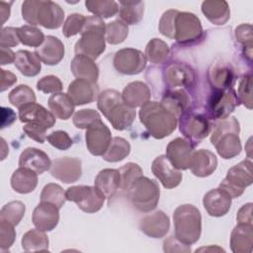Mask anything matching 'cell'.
<instances>
[{
  "label": "cell",
  "instance_id": "53",
  "mask_svg": "<svg viewBox=\"0 0 253 253\" xmlns=\"http://www.w3.org/2000/svg\"><path fill=\"white\" fill-rule=\"evenodd\" d=\"M49 144L59 150H66L73 144L72 138L64 130H55L49 133L46 137Z\"/></svg>",
  "mask_w": 253,
  "mask_h": 253
},
{
  "label": "cell",
  "instance_id": "24",
  "mask_svg": "<svg viewBox=\"0 0 253 253\" xmlns=\"http://www.w3.org/2000/svg\"><path fill=\"white\" fill-rule=\"evenodd\" d=\"M51 161L48 155L36 147L26 148L19 157V166L28 168L38 175L42 174L51 167Z\"/></svg>",
  "mask_w": 253,
  "mask_h": 253
},
{
  "label": "cell",
  "instance_id": "58",
  "mask_svg": "<svg viewBox=\"0 0 253 253\" xmlns=\"http://www.w3.org/2000/svg\"><path fill=\"white\" fill-rule=\"evenodd\" d=\"M163 250L165 252L173 253V252H191V245H187L178 240L175 235L169 236L163 242Z\"/></svg>",
  "mask_w": 253,
  "mask_h": 253
},
{
  "label": "cell",
  "instance_id": "61",
  "mask_svg": "<svg viewBox=\"0 0 253 253\" xmlns=\"http://www.w3.org/2000/svg\"><path fill=\"white\" fill-rule=\"evenodd\" d=\"M1 116H2V123L1 127L4 128L6 126H9L16 121V114L15 112L10 108H1Z\"/></svg>",
  "mask_w": 253,
  "mask_h": 253
},
{
  "label": "cell",
  "instance_id": "31",
  "mask_svg": "<svg viewBox=\"0 0 253 253\" xmlns=\"http://www.w3.org/2000/svg\"><path fill=\"white\" fill-rule=\"evenodd\" d=\"M70 69L74 77L77 79H87L92 82H97L99 77V68L93 59L76 54L70 63Z\"/></svg>",
  "mask_w": 253,
  "mask_h": 253
},
{
  "label": "cell",
  "instance_id": "62",
  "mask_svg": "<svg viewBox=\"0 0 253 253\" xmlns=\"http://www.w3.org/2000/svg\"><path fill=\"white\" fill-rule=\"evenodd\" d=\"M1 56H0V63L2 65L10 64L15 61V52H13L10 48L7 47H1Z\"/></svg>",
  "mask_w": 253,
  "mask_h": 253
},
{
  "label": "cell",
  "instance_id": "46",
  "mask_svg": "<svg viewBox=\"0 0 253 253\" xmlns=\"http://www.w3.org/2000/svg\"><path fill=\"white\" fill-rule=\"evenodd\" d=\"M66 197L63 189L54 183L46 184L41 193V202L49 203L61 209L65 204Z\"/></svg>",
  "mask_w": 253,
  "mask_h": 253
},
{
  "label": "cell",
  "instance_id": "7",
  "mask_svg": "<svg viewBox=\"0 0 253 253\" xmlns=\"http://www.w3.org/2000/svg\"><path fill=\"white\" fill-rule=\"evenodd\" d=\"M126 192L131 205L142 212L153 211L159 202L160 189L158 183L143 175L137 178Z\"/></svg>",
  "mask_w": 253,
  "mask_h": 253
},
{
  "label": "cell",
  "instance_id": "60",
  "mask_svg": "<svg viewBox=\"0 0 253 253\" xmlns=\"http://www.w3.org/2000/svg\"><path fill=\"white\" fill-rule=\"evenodd\" d=\"M0 91L4 92L8 88H10L12 85H14L17 82V76L12 73L11 71L5 70V69H0Z\"/></svg>",
  "mask_w": 253,
  "mask_h": 253
},
{
  "label": "cell",
  "instance_id": "35",
  "mask_svg": "<svg viewBox=\"0 0 253 253\" xmlns=\"http://www.w3.org/2000/svg\"><path fill=\"white\" fill-rule=\"evenodd\" d=\"M42 61L38 58L35 52L20 49L15 54L14 64L17 69L25 76L33 77L38 75L42 69Z\"/></svg>",
  "mask_w": 253,
  "mask_h": 253
},
{
  "label": "cell",
  "instance_id": "50",
  "mask_svg": "<svg viewBox=\"0 0 253 253\" xmlns=\"http://www.w3.org/2000/svg\"><path fill=\"white\" fill-rule=\"evenodd\" d=\"M98 120H101V116L97 111L93 109H82L74 114L72 121L77 128L87 129Z\"/></svg>",
  "mask_w": 253,
  "mask_h": 253
},
{
  "label": "cell",
  "instance_id": "11",
  "mask_svg": "<svg viewBox=\"0 0 253 253\" xmlns=\"http://www.w3.org/2000/svg\"><path fill=\"white\" fill-rule=\"evenodd\" d=\"M67 201L74 202L77 207L87 212L93 213L100 211L104 205L106 197L95 186H72L65 191Z\"/></svg>",
  "mask_w": 253,
  "mask_h": 253
},
{
  "label": "cell",
  "instance_id": "59",
  "mask_svg": "<svg viewBox=\"0 0 253 253\" xmlns=\"http://www.w3.org/2000/svg\"><path fill=\"white\" fill-rule=\"evenodd\" d=\"M252 203H247L239 209L236 214V219L238 223L252 224Z\"/></svg>",
  "mask_w": 253,
  "mask_h": 253
},
{
  "label": "cell",
  "instance_id": "25",
  "mask_svg": "<svg viewBox=\"0 0 253 253\" xmlns=\"http://www.w3.org/2000/svg\"><path fill=\"white\" fill-rule=\"evenodd\" d=\"M19 119L22 123H37L44 126L46 128L52 127L55 124L54 115L36 102L19 109Z\"/></svg>",
  "mask_w": 253,
  "mask_h": 253
},
{
  "label": "cell",
  "instance_id": "36",
  "mask_svg": "<svg viewBox=\"0 0 253 253\" xmlns=\"http://www.w3.org/2000/svg\"><path fill=\"white\" fill-rule=\"evenodd\" d=\"M48 107L55 118L68 120L74 113L75 105L65 93L59 92L52 94L48 99Z\"/></svg>",
  "mask_w": 253,
  "mask_h": 253
},
{
  "label": "cell",
  "instance_id": "63",
  "mask_svg": "<svg viewBox=\"0 0 253 253\" xmlns=\"http://www.w3.org/2000/svg\"><path fill=\"white\" fill-rule=\"evenodd\" d=\"M0 14H1V25H3L6 20L10 17V4L1 1L0 2Z\"/></svg>",
  "mask_w": 253,
  "mask_h": 253
},
{
  "label": "cell",
  "instance_id": "57",
  "mask_svg": "<svg viewBox=\"0 0 253 253\" xmlns=\"http://www.w3.org/2000/svg\"><path fill=\"white\" fill-rule=\"evenodd\" d=\"M235 38L239 43L246 46H253L252 26L250 24H241L235 29Z\"/></svg>",
  "mask_w": 253,
  "mask_h": 253
},
{
  "label": "cell",
  "instance_id": "28",
  "mask_svg": "<svg viewBox=\"0 0 253 253\" xmlns=\"http://www.w3.org/2000/svg\"><path fill=\"white\" fill-rule=\"evenodd\" d=\"M230 248L234 253H251L253 250V226L238 223L231 231Z\"/></svg>",
  "mask_w": 253,
  "mask_h": 253
},
{
  "label": "cell",
  "instance_id": "5",
  "mask_svg": "<svg viewBox=\"0 0 253 253\" xmlns=\"http://www.w3.org/2000/svg\"><path fill=\"white\" fill-rule=\"evenodd\" d=\"M106 24L97 16L86 17L81 38L75 43L76 54L85 55L93 60L97 59L106 48Z\"/></svg>",
  "mask_w": 253,
  "mask_h": 253
},
{
  "label": "cell",
  "instance_id": "3",
  "mask_svg": "<svg viewBox=\"0 0 253 253\" xmlns=\"http://www.w3.org/2000/svg\"><path fill=\"white\" fill-rule=\"evenodd\" d=\"M239 131L240 126L234 117L219 120L213 126L211 142L222 158L230 159L241 152Z\"/></svg>",
  "mask_w": 253,
  "mask_h": 253
},
{
  "label": "cell",
  "instance_id": "12",
  "mask_svg": "<svg viewBox=\"0 0 253 253\" xmlns=\"http://www.w3.org/2000/svg\"><path fill=\"white\" fill-rule=\"evenodd\" d=\"M239 104L236 92L233 88L224 90L213 89L208 99V117L218 121L226 119Z\"/></svg>",
  "mask_w": 253,
  "mask_h": 253
},
{
  "label": "cell",
  "instance_id": "10",
  "mask_svg": "<svg viewBox=\"0 0 253 253\" xmlns=\"http://www.w3.org/2000/svg\"><path fill=\"white\" fill-rule=\"evenodd\" d=\"M203 36L200 19L193 13L177 11L174 20L173 39L180 44H191Z\"/></svg>",
  "mask_w": 253,
  "mask_h": 253
},
{
  "label": "cell",
  "instance_id": "2",
  "mask_svg": "<svg viewBox=\"0 0 253 253\" xmlns=\"http://www.w3.org/2000/svg\"><path fill=\"white\" fill-rule=\"evenodd\" d=\"M138 116L140 123L150 135L157 139L170 135L176 129L178 124L177 118L166 111L158 102L148 101L142 105Z\"/></svg>",
  "mask_w": 253,
  "mask_h": 253
},
{
  "label": "cell",
  "instance_id": "41",
  "mask_svg": "<svg viewBox=\"0 0 253 253\" xmlns=\"http://www.w3.org/2000/svg\"><path fill=\"white\" fill-rule=\"evenodd\" d=\"M87 10L100 18H110L119 12V4L113 0H87Z\"/></svg>",
  "mask_w": 253,
  "mask_h": 253
},
{
  "label": "cell",
  "instance_id": "32",
  "mask_svg": "<svg viewBox=\"0 0 253 253\" xmlns=\"http://www.w3.org/2000/svg\"><path fill=\"white\" fill-rule=\"evenodd\" d=\"M202 12L213 25H224L230 18V9L226 1L209 0L202 3Z\"/></svg>",
  "mask_w": 253,
  "mask_h": 253
},
{
  "label": "cell",
  "instance_id": "48",
  "mask_svg": "<svg viewBox=\"0 0 253 253\" xmlns=\"http://www.w3.org/2000/svg\"><path fill=\"white\" fill-rule=\"evenodd\" d=\"M86 22V17L82 14H70L63 23L62 34L65 38H70L77 34H81Z\"/></svg>",
  "mask_w": 253,
  "mask_h": 253
},
{
  "label": "cell",
  "instance_id": "6",
  "mask_svg": "<svg viewBox=\"0 0 253 253\" xmlns=\"http://www.w3.org/2000/svg\"><path fill=\"white\" fill-rule=\"evenodd\" d=\"M175 237L182 243L192 245L196 243L202 233V215L193 205L179 206L173 213Z\"/></svg>",
  "mask_w": 253,
  "mask_h": 253
},
{
  "label": "cell",
  "instance_id": "47",
  "mask_svg": "<svg viewBox=\"0 0 253 253\" xmlns=\"http://www.w3.org/2000/svg\"><path fill=\"white\" fill-rule=\"evenodd\" d=\"M120 176H121V186L120 189L122 191H127L131 184L140 176H142L143 172L140 166L136 163L128 162L123 165L120 169Z\"/></svg>",
  "mask_w": 253,
  "mask_h": 253
},
{
  "label": "cell",
  "instance_id": "18",
  "mask_svg": "<svg viewBox=\"0 0 253 253\" xmlns=\"http://www.w3.org/2000/svg\"><path fill=\"white\" fill-rule=\"evenodd\" d=\"M151 171L166 189H173L182 181V173L170 163L166 155H160L153 160Z\"/></svg>",
  "mask_w": 253,
  "mask_h": 253
},
{
  "label": "cell",
  "instance_id": "8",
  "mask_svg": "<svg viewBox=\"0 0 253 253\" xmlns=\"http://www.w3.org/2000/svg\"><path fill=\"white\" fill-rule=\"evenodd\" d=\"M252 182V162L245 159L227 171L225 178L219 184V188L227 193L231 199H235L240 197L245 188L250 186Z\"/></svg>",
  "mask_w": 253,
  "mask_h": 253
},
{
  "label": "cell",
  "instance_id": "20",
  "mask_svg": "<svg viewBox=\"0 0 253 253\" xmlns=\"http://www.w3.org/2000/svg\"><path fill=\"white\" fill-rule=\"evenodd\" d=\"M59 210L56 206L41 202L34 210L32 221L36 228L42 231H51L58 223Z\"/></svg>",
  "mask_w": 253,
  "mask_h": 253
},
{
  "label": "cell",
  "instance_id": "52",
  "mask_svg": "<svg viewBox=\"0 0 253 253\" xmlns=\"http://www.w3.org/2000/svg\"><path fill=\"white\" fill-rule=\"evenodd\" d=\"M16 238L14 225L4 220H0V249L1 251L9 250Z\"/></svg>",
  "mask_w": 253,
  "mask_h": 253
},
{
  "label": "cell",
  "instance_id": "40",
  "mask_svg": "<svg viewBox=\"0 0 253 253\" xmlns=\"http://www.w3.org/2000/svg\"><path fill=\"white\" fill-rule=\"evenodd\" d=\"M170 53L168 44L160 39H152L145 46L144 55L146 60L151 63H162L166 60Z\"/></svg>",
  "mask_w": 253,
  "mask_h": 253
},
{
  "label": "cell",
  "instance_id": "43",
  "mask_svg": "<svg viewBox=\"0 0 253 253\" xmlns=\"http://www.w3.org/2000/svg\"><path fill=\"white\" fill-rule=\"evenodd\" d=\"M8 98H9V102L18 109H21L22 107L28 104L36 102L35 92L31 87L25 84H21L15 87L9 93Z\"/></svg>",
  "mask_w": 253,
  "mask_h": 253
},
{
  "label": "cell",
  "instance_id": "39",
  "mask_svg": "<svg viewBox=\"0 0 253 253\" xmlns=\"http://www.w3.org/2000/svg\"><path fill=\"white\" fill-rule=\"evenodd\" d=\"M130 152V144L129 142L120 136H115L112 138V141L106 150V152L102 155L103 159L108 162H119L124 160Z\"/></svg>",
  "mask_w": 253,
  "mask_h": 253
},
{
  "label": "cell",
  "instance_id": "54",
  "mask_svg": "<svg viewBox=\"0 0 253 253\" xmlns=\"http://www.w3.org/2000/svg\"><path fill=\"white\" fill-rule=\"evenodd\" d=\"M178 10H167L166 12H164L160 18L159 21V32L160 34H162L163 36L173 39V29H174V20H175V16Z\"/></svg>",
  "mask_w": 253,
  "mask_h": 253
},
{
  "label": "cell",
  "instance_id": "44",
  "mask_svg": "<svg viewBox=\"0 0 253 253\" xmlns=\"http://www.w3.org/2000/svg\"><path fill=\"white\" fill-rule=\"evenodd\" d=\"M18 35L20 39V42L24 45L39 47L44 42L43 33L35 26L25 25L18 28Z\"/></svg>",
  "mask_w": 253,
  "mask_h": 253
},
{
  "label": "cell",
  "instance_id": "30",
  "mask_svg": "<svg viewBox=\"0 0 253 253\" xmlns=\"http://www.w3.org/2000/svg\"><path fill=\"white\" fill-rule=\"evenodd\" d=\"M94 186L103 193L107 199H111L117 193L121 186V176L119 169H103L94 181Z\"/></svg>",
  "mask_w": 253,
  "mask_h": 253
},
{
  "label": "cell",
  "instance_id": "64",
  "mask_svg": "<svg viewBox=\"0 0 253 253\" xmlns=\"http://www.w3.org/2000/svg\"><path fill=\"white\" fill-rule=\"evenodd\" d=\"M198 251H223L224 252V250L223 249H221V248H219V247H217V246H209V247H202V248H200V249H197L196 250V252H198Z\"/></svg>",
  "mask_w": 253,
  "mask_h": 253
},
{
  "label": "cell",
  "instance_id": "38",
  "mask_svg": "<svg viewBox=\"0 0 253 253\" xmlns=\"http://www.w3.org/2000/svg\"><path fill=\"white\" fill-rule=\"evenodd\" d=\"M22 248L27 252L35 251H47L48 250V238L44 231L36 229H30L22 237Z\"/></svg>",
  "mask_w": 253,
  "mask_h": 253
},
{
  "label": "cell",
  "instance_id": "33",
  "mask_svg": "<svg viewBox=\"0 0 253 253\" xmlns=\"http://www.w3.org/2000/svg\"><path fill=\"white\" fill-rule=\"evenodd\" d=\"M211 86L213 89L233 88L235 82V73L231 66L226 64H216L212 66L208 73Z\"/></svg>",
  "mask_w": 253,
  "mask_h": 253
},
{
  "label": "cell",
  "instance_id": "45",
  "mask_svg": "<svg viewBox=\"0 0 253 253\" xmlns=\"http://www.w3.org/2000/svg\"><path fill=\"white\" fill-rule=\"evenodd\" d=\"M128 35V27L121 20L113 21L106 25L105 40L110 44H119L125 42Z\"/></svg>",
  "mask_w": 253,
  "mask_h": 253
},
{
  "label": "cell",
  "instance_id": "29",
  "mask_svg": "<svg viewBox=\"0 0 253 253\" xmlns=\"http://www.w3.org/2000/svg\"><path fill=\"white\" fill-rule=\"evenodd\" d=\"M122 97L127 106L135 109L136 107H141L150 100L151 92L145 83L141 81H133L125 87Z\"/></svg>",
  "mask_w": 253,
  "mask_h": 253
},
{
  "label": "cell",
  "instance_id": "51",
  "mask_svg": "<svg viewBox=\"0 0 253 253\" xmlns=\"http://www.w3.org/2000/svg\"><path fill=\"white\" fill-rule=\"evenodd\" d=\"M37 89L45 94H55L61 92L62 83L58 77L54 75H47L38 81Z\"/></svg>",
  "mask_w": 253,
  "mask_h": 253
},
{
  "label": "cell",
  "instance_id": "13",
  "mask_svg": "<svg viewBox=\"0 0 253 253\" xmlns=\"http://www.w3.org/2000/svg\"><path fill=\"white\" fill-rule=\"evenodd\" d=\"M146 61V57L142 51L126 47L116 52L113 63L118 72L126 75H135L143 71Z\"/></svg>",
  "mask_w": 253,
  "mask_h": 253
},
{
  "label": "cell",
  "instance_id": "1",
  "mask_svg": "<svg viewBox=\"0 0 253 253\" xmlns=\"http://www.w3.org/2000/svg\"><path fill=\"white\" fill-rule=\"evenodd\" d=\"M97 107L117 130L128 128L135 119V110L127 106L122 94L114 89H107L99 94Z\"/></svg>",
  "mask_w": 253,
  "mask_h": 253
},
{
  "label": "cell",
  "instance_id": "26",
  "mask_svg": "<svg viewBox=\"0 0 253 253\" xmlns=\"http://www.w3.org/2000/svg\"><path fill=\"white\" fill-rule=\"evenodd\" d=\"M217 167L216 156L208 149L195 150L192 154L189 168L197 177H208Z\"/></svg>",
  "mask_w": 253,
  "mask_h": 253
},
{
  "label": "cell",
  "instance_id": "19",
  "mask_svg": "<svg viewBox=\"0 0 253 253\" xmlns=\"http://www.w3.org/2000/svg\"><path fill=\"white\" fill-rule=\"evenodd\" d=\"M99 87L97 82L87 79H75L67 89V95L75 106H81L92 103L99 96Z\"/></svg>",
  "mask_w": 253,
  "mask_h": 253
},
{
  "label": "cell",
  "instance_id": "22",
  "mask_svg": "<svg viewBox=\"0 0 253 253\" xmlns=\"http://www.w3.org/2000/svg\"><path fill=\"white\" fill-rule=\"evenodd\" d=\"M231 200L227 193L220 188H216L206 193L203 199V205L210 215L219 217L229 211Z\"/></svg>",
  "mask_w": 253,
  "mask_h": 253
},
{
  "label": "cell",
  "instance_id": "14",
  "mask_svg": "<svg viewBox=\"0 0 253 253\" xmlns=\"http://www.w3.org/2000/svg\"><path fill=\"white\" fill-rule=\"evenodd\" d=\"M85 140L91 154L102 156L112 141V133L109 127L101 120H98L86 129Z\"/></svg>",
  "mask_w": 253,
  "mask_h": 253
},
{
  "label": "cell",
  "instance_id": "34",
  "mask_svg": "<svg viewBox=\"0 0 253 253\" xmlns=\"http://www.w3.org/2000/svg\"><path fill=\"white\" fill-rule=\"evenodd\" d=\"M38 185V174L28 168L19 167L11 176V186L19 194H29Z\"/></svg>",
  "mask_w": 253,
  "mask_h": 253
},
{
  "label": "cell",
  "instance_id": "23",
  "mask_svg": "<svg viewBox=\"0 0 253 253\" xmlns=\"http://www.w3.org/2000/svg\"><path fill=\"white\" fill-rule=\"evenodd\" d=\"M35 54L44 64L55 65L64 56V45L58 38L46 36L44 42L35 49Z\"/></svg>",
  "mask_w": 253,
  "mask_h": 253
},
{
  "label": "cell",
  "instance_id": "15",
  "mask_svg": "<svg viewBox=\"0 0 253 253\" xmlns=\"http://www.w3.org/2000/svg\"><path fill=\"white\" fill-rule=\"evenodd\" d=\"M195 144L186 138L177 137L171 140L166 147V157L178 170H187L190 166Z\"/></svg>",
  "mask_w": 253,
  "mask_h": 253
},
{
  "label": "cell",
  "instance_id": "17",
  "mask_svg": "<svg viewBox=\"0 0 253 253\" xmlns=\"http://www.w3.org/2000/svg\"><path fill=\"white\" fill-rule=\"evenodd\" d=\"M164 81L169 89H184L193 86L196 80L194 70L186 63L171 62L164 69Z\"/></svg>",
  "mask_w": 253,
  "mask_h": 253
},
{
  "label": "cell",
  "instance_id": "9",
  "mask_svg": "<svg viewBox=\"0 0 253 253\" xmlns=\"http://www.w3.org/2000/svg\"><path fill=\"white\" fill-rule=\"evenodd\" d=\"M179 128L186 139L197 144L210 134L211 125L206 113L187 110L179 117Z\"/></svg>",
  "mask_w": 253,
  "mask_h": 253
},
{
  "label": "cell",
  "instance_id": "56",
  "mask_svg": "<svg viewBox=\"0 0 253 253\" xmlns=\"http://www.w3.org/2000/svg\"><path fill=\"white\" fill-rule=\"evenodd\" d=\"M20 42L18 28L7 27L3 28L1 31V39H0V46L1 47H13L18 45Z\"/></svg>",
  "mask_w": 253,
  "mask_h": 253
},
{
  "label": "cell",
  "instance_id": "21",
  "mask_svg": "<svg viewBox=\"0 0 253 253\" xmlns=\"http://www.w3.org/2000/svg\"><path fill=\"white\" fill-rule=\"evenodd\" d=\"M170 227L168 215L162 211H156L145 215L139 222V229L151 238H162Z\"/></svg>",
  "mask_w": 253,
  "mask_h": 253
},
{
  "label": "cell",
  "instance_id": "27",
  "mask_svg": "<svg viewBox=\"0 0 253 253\" xmlns=\"http://www.w3.org/2000/svg\"><path fill=\"white\" fill-rule=\"evenodd\" d=\"M160 104L177 119L184 114L190 105V98L185 89H169L163 95Z\"/></svg>",
  "mask_w": 253,
  "mask_h": 253
},
{
  "label": "cell",
  "instance_id": "49",
  "mask_svg": "<svg viewBox=\"0 0 253 253\" xmlns=\"http://www.w3.org/2000/svg\"><path fill=\"white\" fill-rule=\"evenodd\" d=\"M236 96L239 103L244 105L249 110L252 109V75L250 73L241 77Z\"/></svg>",
  "mask_w": 253,
  "mask_h": 253
},
{
  "label": "cell",
  "instance_id": "55",
  "mask_svg": "<svg viewBox=\"0 0 253 253\" xmlns=\"http://www.w3.org/2000/svg\"><path fill=\"white\" fill-rule=\"evenodd\" d=\"M46 129L44 126L37 123H28L23 126L24 132L39 143H43L46 139Z\"/></svg>",
  "mask_w": 253,
  "mask_h": 253
},
{
  "label": "cell",
  "instance_id": "37",
  "mask_svg": "<svg viewBox=\"0 0 253 253\" xmlns=\"http://www.w3.org/2000/svg\"><path fill=\"white\" fill-rule=\"evenodd\" d=\"M119 20L126 25H135L143 18V1H121L119 3Z\"/></svg>",
  "mask_w": 253,
  "mask_h": 253
},
{
  "label": "cell",
  "instance_id": "42",
  "mask_svg": "<svg viewBox=\"0 0 253 253\" xmlns=\"http://www.w3.org/2000/svg\"><path fill=\"white\" fill-rule=\"evenodd\" d=\"M26 211L24 203L20 201H12L4 205L0 211V220L11 223L16 226L23 218Z\"/></svg>",
  "mask_w": 253,
  "mask_h": 253
},
{
  "label": "cell",
  "instance_id": "4",
  "mask_svg": "<svg viewBox=\"0 0 253 253\" xmlns=\"http://www.w3.org/2000/svg\"><path fill=\"white\" fill-rule=\"evenodd\" d=\"M22 17L31 26L58 29L64 19V11L52 1L27 0L22 3Z\"/></svg>",
  "mask_w": 253,
  "mask_h": 253
},
{
  "label": "cell",
  "instance_id": "16",
  "mask_svg": "<svg viewBox=\"0 0 253 253\" xmlns=\"http://www.w3.org/2000/svg\"><path fill=\"white\" fill-rule=\"evenodd\" d=\"M53 178L66 183H74L78 181L82 174V163L76 157H60L52 161L49 169Z\"/></svg>",
  "mask_w": 253,
  "mask_h": 253
}]
</instances>
